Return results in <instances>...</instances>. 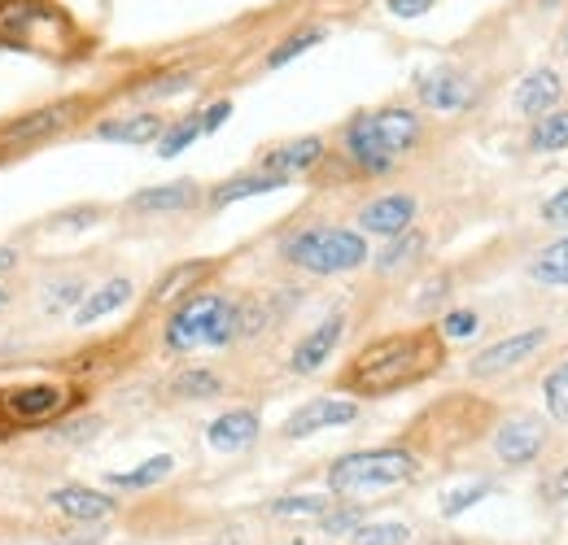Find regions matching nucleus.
<instances>
[{
    "label": "nucleus",
    "mask_w": 568,
    "mask_h": 545,
    "mask_svg": "<svg viewBox=\"0 0 568 545\" xmlns=\"http://www.w3.org/2000/svg\"><path fill=\"white\" fill-rule=\"evenodd\" d=\"M442 367V345L433 332H403V337H385V341L367 345L346 371V389L381 398L394 389H407L416 380H425Z\"/></svg>",
    "instance_id": "f257e3e1"
},
{
    "label": "nucleus",
    "mask_w": 568,
    "mask_h": 545,
    "mask_svg": "<svg viewBox=\"0 0 568 545\" xmlns=\"http://www.w3.org/2000/svg\"><path fill=\"white\" fill-rule=\"evenodd\" d=\"M416 140H420V119L412 110H372L346 127L351 157L372 175L389 171L407 148H416Z\"/></svg>",
    "instance_id": "f03ea898"
},
{
    "label": "nucleus",
    "mask_w": 568,
    "mask_h": 545,
    "mask_svg": "<svg viewBox=\"0 0 568 545\" xmlns=\"http://www.w3.org/2000/svg\"><path fill=\"white\" fill-rule=\"evenodd\" d=\"M241 332V306L219 297V292H197L189 297L171 323H166V349L171 353H193L202 345H227L232 337Z\"/></svg>",
    "instance_id": "7ed1b4c3"
},
{
    "label": "nucleus",
    "mask_w": 568,
    "mask_h": 545,
    "mask_svg": "<svg viewBox=\"0 0 568 545\" xmlns=\"http://www.w3.org/2000/svg\"><path fill=\"white\" fill-rule=\"evenodd\" d=\"M284 258L311 275H342L367 263V245L346 227H306L284 240Z\"/></svg>",
    "instance_id": "20e7f679"
},
{
    "label": "nucleus",
    "mask_w": 568,
    "mask_h": 545,
    "mask_svg": "<svg viewBox=\"0 0 568 545\" xmlns=\"http://www.w3.org/2000/svg\"><path fill=\"white\" fill-rule=\"evenodd\" d=\"M416 476V454L407 450H358L333 463L328 472V489L342 497H358V493H376V489H394Z\"/></svg>",
    "instance_id": "39448f33"
},
{
    "label": "nucleus",
    "mask_w": 568,
    "mask_h": 545,
    "mask_svg": "<svg viewBox=\"0 0 568 545\" xmlns=\"http://www.w3.org/2000/svg\"><path fill=\"white\" fill-rule=\"evenodd\" d=\"M74 119H79V101H58V105L31 110V114H22V119L0 127V144H40V140L67 132Z\"/></svg>",
    "instance_id": "423d86ee"
},
{
    "label": "nucleus",
    "mask_w": 568,
    "mask_h": 545,
    "mask_svg": "<svg viewBox=\"0 0 568 545\" xmlns=\"http://www.w3.org/2000/svg\"><path fill=\"white\" fill-rule=\"evenodd\" d=\"M416 92H420V101H425L428 110H442V114H464V110L473 105V96H477L473 79L450 66L425 70V74L416 79Z\"/></svg>",
    "instance_id": "0eeeda50"
},
{
    "label": "nucleus",
    "mask_w": 568,
    "mask_h": 545,
    "mask_svg": "<svg viewBox=\"0 0 568 545\" xmlns=\"http://www.w3.org/2000/svg\"><path fill=\"white\" fill-rule=\"evenodd\" d=\"M547 445V423L534 419V414H520V419H507L495 436V454L507 463V467H525L542 454Z\"/></svg>",
    "instance_id": "6e6552de"
},
{
    "label": "nucleus",
    "mask_w": 568,
    "mask_h": 545,
    "mask_svg": "<svg viewBox=\"0 0 568 545\" xmlns=\"http://www.w3.org/2000/svg\"><path fill=\"white\" fill-rule=\"evenodd\" d=\"M355 419H358V407L351 398H315V402H306L302 410L288 414L284 436L297 441V436H311V432H324V428H346Z\"/></svg>",
    "instance_id": "1a4fd4ad"
},
{
    "label": "nucleus",
    "mask_w": 568,
    "mask_h": 545,
    "mask_svg": "<svg viewBox=\"0 0 568 545\" xmlns=\"http://www.w3.org/2000/svg\"><path fill=\"white\" fill-rule=\"evenodd\" d=\"M547 341V332L542 328H529V332H520V337H507V341L490 345V349H481L477 358H473V376L477 380H490V376H503V371H511V367H520L538 345Z\"/></svg>",
    "instance_id": "9d476101"
},
{
    "label": "nucleus",
    "mask_w": 568,
    "mask_h": 545,
    "mask_svg": "<svg viewBox=\"0 0 568 545\" xmlns=\"http://www.w3.org/2000/svg\"><path fill=\"white\" fill-rule=\"evenodd\" d=\"M71 407V393L62 389V384H22V389H13L9 398H4V410L13 414V419H53V414H62V410Z\"/></svg>",
    "instance_id": "9b49d317"
},
{
    "label": "nucleus",
    "mask_w": 568,
    "mask_h": 545,
    "mask_svg": "<svg viewBox=\"0 0 568 545\" xmlns=\"http://www.w3.org/2000/svg\"><path fill=\"white\" fill-rule=\"evenodd\" d=\"M560 96H565V79L556 70H534L516 88V110L529 114V119H542V114H551L560 105Z\"/></svg>",
    "instance_id": "f8f14e48"
},
{
    "label": "nucleus",
    "mask_w": 568,
    "mask_h": 545,
    "mask_svg": "<svg viewBox=\"0 0 568 545\" xmlns=\"http://www.w3.org/2000/svg\"><path fill=\"white\" fill-rule=\"evenodd\" d=\"M206 441H211L219 454L250 450L258 441V414L254 410H227V414H219L211 428H206Z\"/></svg>",
    "instance_id": "ddd939ff"
},
{
    "label": "nucleus",
    "mask_w": 568,
    "mask_h": 545,
    "mask_svg": "<svg viewBox=\"0 0 568 545\" xmlns=\"http://www.w3.org/2000/svg\"><path fill=\"white\" fill-rule=\"evenodd\" d=\"M412 218H416V202L403 197V193L381 197V202H372L358 214L363 232H372V236H403V232L412 227Z\"/></svg>",
    "instance_id": "4468645a"
},
{
    "label": "nucleus",
    "mask_w": 568,
    "mask_h": 545,
    "mask_svg": "<svg viewBox=\"0 0 568 545\" xmlns=\"http://www.w3.org/2000/svg\"><path fill=\"white\" fill-rule=\"evenodd\" d=\"M49 502H53L67 520H83V524L114 515V497H110V493H97V489H83V484H62V489H53Z\"/></svg>",
    "instance_id": "2eb2a0df"
},
{
    "label": "nucleus",
    "mask_w": 568,
    "mask_h": 545,
    "mask_svg": "<svg viewBox=\"0 0 568 545\" xmlns=\"http://www.w3.org/2000/svg\"><path fill=\"white\" fill-rule=\"evenodd\" d=\"M342 332H346V319L342 315H328L306 341L293 349V371H302V376H311V371H320L324 362H328V353L337 349L342 341Z\"/></svg>",
    "instance_id": "dca6fc26"
},
{
    "label": "nucleus",
    "mask_w": 568,
    "mask_h": 545,
    "mask_svg": "<svg viewBox=\"0 0 568 545\" xmlns=\"http://www.w3.org/2000/svg\"><path fill=\"white\" fill-rule=\"evenodd\" d=\"M320 157H324V140L302 136V140H288V144H281V148H272V153L263 157V171H267V175H281V179H288V175L311 171Z\"/></svg>",
    "instance_id": "f3484780"
},
{
    "label": "nucleus",
    "mask_w": 568,
    "mask_h": 545,
    "mask_svg": "<svg viewBox=\"0 0 568 545\" xmlns=\"http://www.w3.org/2000/svg\"><path fill=\"white\" fill-rule=\"evenodd\" d=\"M40 22H53V9L44 0H0V40L4 44L27 40Z\"/></svg>",
    "instance_id": "a211bd4d"
},
{
    "label": "nucleus",
    "mask_w": 568,
    "mask_h": 545,
    "mask_svg": "<svg viewBox=\"0 0 568 545\" xmlns=\"http://www.w3.org/2000/svg\"><path fill=\"white\" fill-rule=\"evenodd\" d=\"M197 202H202L197 184L180 179V184H162V188L136 193V197H132V209H136V214H184V209H193Z\"/></svg>",
    "instance_id": "6ab92c4d"
},
{
    "label": "nucleus",
    "mask_w": 568,
    "mask_h": 545,
    "mask_svg": "<svg viewBox=\"0 0 568 545\" xmlns=\"http://www.w3.org/2000/svg\"><path fill=\"white\" fill-rule=\"evenodd\" d=\"M132 301V279H105L97 292H88L79 306H74V323L79 328H88V323H97V319H105V315H114L119 306H128Z\"/></svg>",
    "instance_id": "aec40b11"
},
{
    "label": "nucleus",
    "mask_w": 568,
    "mask_h": 545,
    "mask_svg": "<svg viewBox=\"0 0 568 545\" xmlns=\"http://www.w3.org/2000/svg\"><path fill=\"white\" fill-rule=\"evenodd\" d=\"M166 127H162V119L158 114H132V119H110V123H101L97 127V136L101 140H114V144H153V140L162 136Z\"/></svg>",
    "instance_id": "412c9836"
},
{
    "label": "nucleus",
    "mask_w": 568,
    "mask_h": 545,
    "mask_svg": "<svg viewBox=\"0 0 568 545\" xmlns=\"http://www.w3.org/2000/svg\"><path fill=\"white\" fill-rule=\"evenodd\" d=\"M288 179H281V175H236V179H227V184H219L211 193V205L214 209H223V205L232 202H250V197H263V193H276V188H284Z\"/></svg>",
    "instance_id": "4be33fe9"
},
{
    "label": "nucleus",
    "mask_w": 568,
    "mask_h": 545,
    "mask_svg": "<svg viewBox=\"0 0 568 545\" xmlns=\"http://www.w3.org/2000/svg\"><path fill=\"white\" fill-rule=\"evenodd\" d=\"M529 148L534 153H556V148H568V110H551L538 119L534 136H529Z\"/></svg>",
    "instance_id": "5701e85b"
},
{
    "label": "nucleus",
    "mask_w": 568,
    "mask_h": 545,
    "mask_svg": "<svg viewBox=\"0 0 568 545\" xmlns=\"http://www.w3.org/2000/svg\"><path fill=\"white\" fill-rule=\"evenodd\" d=\"M171 467H175V459H171V454H158V459H149L141 467H132V472H114V476H110V489H149V484L171 476Z\"/></svg>",
    "instance_id": "b1692460"
},
{
    "label": "nucleus",
    "mask_w": 568,
    "mask_h": 545,
    "mask_svg": "<svg viewBox=\"0 0 568 545\" xmlns=\"http://www.w3.org/2000/svg\"><path fill=\"white\" fill-rule=\"evenodd\" d=\"M534 279L547 288H568V236L556 240L551 249H542V258L534 263Z\"/></svg>",
    "instance_id": "393cba45"
},
{
    "label": "nucleus",
    "mask_w": 568,
    "mask_h": 545,
    "mask_svg": "<svg viewBox=\"0 0 568 545\" xmlns=\"http://www.w3.org/2000/svg\"><path fill=\"white\" fill-rule=\"evenodd\" d=\"M324 35H328V31H324V27H306V31H293V35H288V40H284V44H276V49H272V53H267V70H281V66H288V62H293V58H302V53H306V49H315V44H320V40H324Z\"/></svg>",
    "instance_id": "a878e982"
},
{
    "label": "nucleus",
    "mask_w": 568,
    "mask_h": 545,
    "mask_svg": "<svg viewBox=\"0 0 568 545\" xmlns=\"http://www.w3.org/2000/svg\"><path fill=\"white\" fill-rule=\"evenodd\" d=\"M197 136H206V132H202V114L180 119L171 132H162V136H158V140H162V144H158V157H180V153H184V148H189Z\"/></svg>",
    "instance_id": "bb28decb"
},
{
    "label": "nucleus",
    "mask_w": 568,
    "mask_h": 545,
    "mask_svg": "<svg viewBox=\"0 0 568 545\" xmlns=\"http://www.w3.org/2000/svg\"><path fill=\"white\" fill-rule=\"evenodd\" d=\"M420 249H425V236H420V232H403V236H398V240L376 258V267H381V271H398L403 263L420 258Z\"/></svg>",
    "instance_id": "cd10ccee"
},
{
    "label": "nucleus",
    "mask_w": 568,
    "mask_h": 545,
    "mask_svg": "<svg viewBox=\"0 0 568 545\" xmlns=\"http://www.w3.org/2000/svg\"><path fill=\"white\" fill-rule=\"evenodd\" d=\"M272 515H281V520H324L328 502L324 497H281V502H272Z\"/></svg>",
    "instance_id": "c85d7f7f"
},
{
    "label": "nucleus",
    "mask_w": 568,
    "mask_h": 545,
    "mask_svg": "<svg viewBox=\"0 0 568 545\" xmlns=\"http://www.w3.org/2000/svg\"><path fill=\"white\" fill-rule=\"evenodd\" d=\"M412 542V528L407 524H367L355 528V545H407Z\"/></svg>",
    "instance_id": "c756f323"
},
{
    "label": "nucleus",
    "mask_w": 568,
    "mask_h": 545,
    "mask_svg": "<svg viewBox=\"0 0 568 545\" xmlns=\"http://www.w3.org/2000/svg\"><path fill=\"white\" fill-rule=\"evenodd\" d=\"M486 493H495V484H490V480H477V484H464V489H455V493H450V497L442 502V515H446V520H455V515H464L468 506H477V502H481Z\"/></svg>",
    "instance_id": "7c9ffc66"
},
{
    "label": "nucleus",
    "mask_w": 568,
    "mask_h": 545,
    "mask_svg": "<svg viewBox=\"0 0 568 545\" xmlns=\"http://www.w3.org/2000/svg\"><path fill=\"white\" fill-rule=\"evenodd\" d=\"M211 271V263H184V267H175V271L162 275V284H158V301H166V297H175L180 288H189V279H202V275Z\"/></svg>",
    "instance_id": "2f4dec72"
},
{
    "label": "nucleus",
    "mask_w": 568,
    "mask_h": 545,
    "mask_svg": "<svg viewBox=\"0 0 568 545\" xmlns=\"http://www.w3.org/2000/svg\"><path fill=\"white\" fill-rule=\"evenodd\" d=\"M542 389H547V410H551L560 423H568V362L547 376V384H542Z\"/></svg>",
    "instance_id": "473e14b6"
},
{
    "label": "nucleus",
    "mask_w": 568,
    "mask_h": 545,
    "mask_svg": "<svg viewBox=\"0 0 568 545\" xmlns=\"http://www.w3.org/2000/svg\"><path fill=\"white\" fill-rule=\"evenodd\" d=\"M175 393L180 398H214L219 393V376H211V371H184L175 380Z\"/></svg>",
    "instance_id": "72a5a7b5"
},
{
    "label": "nucleus",
    "mask_w": 568,
    "mask_h": 545,
    "mask_svg": "<svg viewBox=\"0 0 568 545\" xmlns=\"http://www.w3.org/2000/svg\"><path fill=\"white\" fill-rule=\"evenodd\" d=\"M477 323H481V319H477L473 310H450V315L442 319V332H446L450 341H464V337H473V332H477Z\"/></svg>",
    "instance_id": "f704fd0d"
},
{
    "label": "nucleus",
    "mask_w": 568,
    "mask_h": 545,
    "mask_svg": "<svg viewBox=\"0 0 568 545\" xmlns=\"http://www.w3.org/2000/svg\"><path fill=\"white\" fill-rule=\"evenodd\" d=\"M193 70H180L175 79H153L149 88H144V96H175V92H184V88H193Z\"/></svg>",
    "instance_id": "c9c22d12"
},
{
    "label": "nucleus",
    "mask_w": 568,
    "mask_h": 545,
    "mask_svg": "<svg viewBox=\"0 0 568 545\" xmlns=\"http://www.w3.org/2000/svg\"><path fill=\"white\" fill-rule=\"evenodd\" d=\"M385 4H389L394 18H425L437 0H385Z\"/></svg>",
    "instance_id": "e433bc0d"
},
{
    "label": "nucleus",
    "mask_w": 568,
    "mask_h": 545,
    "mask_svg": "<svg viewBox=\"0 0 568 545\" xmlns=\"http://www.w3.org/2000/svg\"><path fill=\"white\" fill-rule=\"evenodd\" d=\"M227 119H232V101H214L211 110H206V114H202V132H206V136H211V132H219V127H223V123H227Z\"/></svg>",
    "instance_id": "4c0bfd02"
},
{
    "label": "nucleus",
    "mask_w": 568,
    "mask_h": 545,
    "mask_svg": "<svg viewBox=\"0 0 568 545\" xmlns=\"http://www.w3.org/2000/svg\"><path fill=\"white\" fill-rule=\"evenodd\" d=\"M542 218H547V223H560V227H568V188H565V193H556L551 202H542Z\"/></svg>",
    "instance_id": "58836bf2"
},
{
    "label": "nucleus",
    "mask_w": 568,
    "mask_h": 545,
    "mask_svg": "<svg viewBox=\"0 0 568 545\" xmlns=\"http://www.w3.org/2000/svg\"><path fill=\"white\" fill-rule=\"evenodd\" d=\"M358 528V511H337V515H324V533H355Z\"/></svg>",
    "instance_id": "ea45409f"
},
{
    "label": "nucleus",
    "mask_w": 568,
    "mask_h": 545,
    "mask_svg": "<svg viewBox=\"0 0 568 545\" xmlns=\"http://www.w3.org/2000/svg\"><path fill=\"white\" fill-rule=\"evenodd\" d=\"M74 297H79V284H74V279H67V288H62L58 297H49V306H53V310H62V306H71Z\"/></svg>",
    "instance_id": "a19ab883"
},
{
    "label": "nucleus",
    "mask_w": 568,
    "mask_h": 545,
    "mask_svg": "<svg viewBox=\"0 0 568 545\" xmlns=\"http://www.w3.org/2000/svg\"><path fill=\"white\" fill-rule=\"evenodd\" d=\"M551 493H556V497H565V502H568V467L560 472V476H556V484H551Z\"/></svg>",
    "instance_id": "79ce46f5"
},
{
    "label": "nucleus",
    "mask_w": 568,
    "mask_h": 545,
    "mask_svg": "<svg viewBox=\"0 0 568 545\" xmlns=\"http://www.w3.org/2000/svg\"><path fill=\"white\" fill-rule=\"evenodd\" d=\"M13 263H18V254H13V249H0V271H9Z\"/></svg>",
    "instance_id": "37998d69"
},
{
    "label": "nucleus",
    "mask_w": 568,
    "mask_h": 545,
    "mask_svg": "<svg viewBox=\"0 0 568 545\" xmlns=\"http://www.w3.org/2000/svg\"><path fill=\"white\" fill-rule=\"evenodd\" d=\"M0 306H4V292H0Z\"/></svg>",
    "instance_id": "c03bdc74"
},
{
    "label": "nucleus",
    "mask_w": 568,
    "mask_h": 545,
    "mask_svg": "<svg viewBox=\"0 0 568 545\" xmlns=\"http://www.w3.org/2000/svg\"><path fill=\"white\" fill-rule=\"evenodd\" d=\"M565 49H568V35H565Z\"/></svg>",
    "instance_id": "a18cd8bd"
}]
</instances>
